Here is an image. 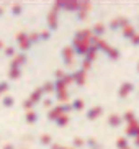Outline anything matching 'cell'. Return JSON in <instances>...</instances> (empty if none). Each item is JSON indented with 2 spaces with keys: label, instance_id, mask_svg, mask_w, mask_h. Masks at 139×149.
Masks as SVG:
<instances>
[{
  "label": "cell",
  "instance_id": "1",
  "mask_svg": "<svg viewBox=\"0 0 139 149\" xmlns=\"http://www.w3.org/2000/svg\"><path fill=\"white\" fill-rule=\"evenodd\" d=\"M46 25H48L49 31H54L57 26H59V7L56 3L51 7L48 17H46Z\"/></svg>",
  "mask_w": 139,
  "mask_h": 149
},
{
  "label": "cell",
  "instance_id": "2",
  "mask_svg": "<svg viewBox=\"0 0 139 149\" xmlns=\"http://www.w3.org/2000/svg\"><path fill=\"white\" fill-rule=\"evenodd\" d=\"M72 48H74L75 54H79V56H83L85 57V54L88 53V49H90V41H83V40H72V44H70Z\"/></svg>",
  "mask_w": 139,
  "mask_h": 149
},
{
  "label": "cell",
  "instance_id": "3",
  "mask_svg": "<svg viewBox=\"0 0 139 149\" xmlns=\"http://www.w3.org/2000/svg\"><path fill=\"white\" fill-rule=\"evenodd\" d=\"M54 3L59 7V10H67V12H75L77 13L80 8V2L77 0H57Z\"/></svg>",
  "mask_w": 139,
  "mask_h": 149
},
{
  "label": "cell",
  "instance_id": "4",
  "mask_svg": "<svg viewBox=\"0 0 139 149\" xmlns=\"http://www.w3.org/2000/svg\"><path fill=\"white\" fill-rule=\"evenodd\" d=\"M28 35H30V33H26V31H18L17 35H15V40H17L18 46L22 49V53H26V51L33 46V44L30 43V40H28Z\"/></svg>",
  "mask_w": 139,
  "mask_h": 149
},
{
  "label": "cell",
  "instance_id": "5",
  "mask_svg": "<svg viewBox=\"0 0 139 149\" xmlns=\"http://www.w3.org/2000/svg\"><path fill=\"white\" fill-rule=\"evenodd\" d=\"M74 48L70 46V44H67V46H64L61 51V57H62V62H64L65 67H70L72 64H74Z\"/></svg>",
  "mask_w": 139,
  "mask_h": 149
},
{
  "label": "cell",
  "instance_id": "6",
  "mask_svg": "<svg viewBox=\"0 0 139 149\" xmlns=\"http://www.w3.org/2000/svg\"><path fill=\"white\" fill-rule=\"evenodd\" d=\"M129 25L131 23L126 17H116L115 20H111V22L108 23V28L111 31H118V30H124V28L129 26Z\"/></svg>",
  "mask_w": 139,
  "mask_h": 149
},
{
  "label": "cell",
  "instance_id": "7",
  "mask_svg": "<svg viewBox=\"0 0 139 149\" xmlns=\"http://www.w3.org/2000/svg\"><path fill=\"white\" fill-rule=\"evenodd\" d=\"M133 92H134V84L133 82H123L121 85H120V88H118V97H120V98H126V97L131 95Z\"/></svg>",
  "mask_w": 139,
  "mask_h": 149
},
{
  "label": "cell",
  "instance_id": "8",
  "mask_svg": "<svg viewBox=\"0 0 139 149\" xmlns=\"http://www.w3.org/2000/svg\"><path fill=\"white\" fill-rule=\"evenodd\" d=\"M72 75H74V84L75 85H79V87H83L85 84H87V72L83 69H77L72 72Z\"/></svg>",
  "mask_w": 139,
  "mask_h": 149
},
{
  "label": "cell",
  "instance_id": "9",
  "mask_svg": "<svg viewBox=\"0 0 139 149\" xmlns=\"http://www.w3.org/2000/svg\"><path fill=\"white\" fill-rule=\"evenodd\" d=\"M92 8V3L90 2H80V8L77 12V20L79 22H83V20H87V15Z\"/></svg>",
  "mask_w": 139,
  "mask_h": 149
},
{
  "label": "cell",
  "instance_id": "10",
  "mask_svg": "<svg viewBox=\"0 0 139 149\" xmlns=\"http://www.w3.org/2000/svg\"><path fill=\"white\" fill-rule=\"evenodd\" d=\"M26 62H28V56H26V53H20V54H17V56L12 59L10 67H18V69H22Z\"/></svg>",
  "mask_w": 139,
  "mask_h": 149
},
{
  "label": "cell",
  "instance_id": "11",
  "mask_svg": "<svg viewBox=\"0 0 139 149\" xmlns=\"http://www.w3.org/2000/svg\"><path fill=\"white\" fill-rule=\"evenodd\" d=\"M103 115V107L97 105V107H92V108L87 110V113H85V118L90 120V121H93V120H97L98 116H101Z\"/></svg>",
  "mask_w": 139,
  "mask_h": 149
},
{
  "label": "cell",
  "instance_id": "12",
  "mask_svg": "<svg viewBox=\"0 0 139 149\" xmlns=\"http://www.w3.org/2000/svg\"><path fill=\"white\" fill-rule=\"evenodd\" d=\"M124 133H126V138H133V139L139 138V121H134V123H131V125H128Z\"/></svg>",
  "mask_w": 139,
  "mask_h": 149
},
{
  "label": "cell",
  "instance_id": "13",
  "mask_svg": "<svg viewBox=\"0 0 139 149\" xmlns=\"http://www.w3.org/2000/svg\"><path fill=\"white\" fill-rule=\"evenodd\" d=\"M61 115H65L64 113V108H62V105H59V107H52L51 110L48 111V120L49 121H56Z\"/></svg>",
  "mask_w": 139,
  "mask_h": 149
},
{
  "label": "cell",
  "instance_id": "14",
  "mask_svg": "<svg viewBox=\"0 0 139 149\" xmlns=\"http://www.w3.org/2000/svg\"><path fill=\"white\" fill-rule=\"evenodd\" d=\"M93 33H92V28H85V30H79L74 35L75 40H83V41H90Z\"/></svg>",
  "mask_w": 139,
  "mask_h": 149
},
{
  "label": "cell",
  "instance_id": "15",
  "mask_svg": "<svg viewBox=\"0 0 139 149\" xmlns=\"http://www.w3.org/2000/svg\"><path fill=\"white\" fill-rule=\"evenodd\" d=\"M123 125V116L120 113H111L108 116V126L111 128H118Z\"/></svg>",
  "mask_w": 139,
  "mask_h": 149
},
{
  "label": "cell",
  "instance_id": "16",
  "mask_svg": "<svg viewBox=\"0 0 139 149\" xmlns=\"http://www.w3.org/2000/svg\"><path fill=\"white\" fill-rule=\"evenodd\" d=\"M43 95H44L43 88L38 87V88H35V90H33V92L30 93V97H28V98H30V100L36 105V103H39V102H43Z\"/></svg>",
  "mask_w": 139,
  "mask_h": 149
},
{
  "label": "cell",
  "instance_id": "17",
  "mask_svg": "<svg viewBox=\"0 0 139 149\" xmlns=\"http://www.w3.org/2000/svg\"><path fill=\"white\" fill-rule=\"evenodd\" d=\"M105 31H106V26H105L103 23H95V25L92 26V33H93V36L101 38V36L105 35Z\"/></svg>",
  "mask_w": 139,
  "mask_h": 149
},
{
  "label": "cell",
  "instance_id": "18",
  "mask_svg": "<svg viewBox=\"0 0 139 149\" xmlns=\"http://www.w3.org/2000/svg\"><path fill=\"white\" fill-rule=\"evenodd\" d=\"M38 113H36L35 110H31V111H26L25 113V121L28 123V125H35L36 121H38Z\"/></svg>",
  "mask_w": 139,
  "mask_h": 149
},
{
  "label": "cell",
  "instance_id": "19",
  "mask_svg": "<svg viewBox=\"0 0 139 149\" xmlns=\"http://www.w3.org/2000/svg\"><path fill=\"white\" fill-rule=\"evenodd\" d=\"M121 116H123V121L128 123V125L138 121V118H136V115H134V111H133V110H128V111H124V115H121Z\"/></svg>",
  "mask_w": 139,
  "mask_h": 149
},
{
  "label": "cell",
  "instance_id": "20",
  "mask_svg": "<svg viewBox=\"0 0 139 149\" xmlns=\"http://www.w3.org/2000/svg\"><path fill=\"white\" fill-rule=\"evenodd\" d=\"M10 80H17L20 79V75H22V69H18V67H8V72H7Z\"/></svg>",
  "mask_w": 139,
  "mask_h": 149
},
{
  "label": "cell",
  "instance_id": "21",
  "mask_svg": "<svg viewBox=\"0 0 139 149\" xmlns=\"http://www.w3.org/2000/svg\"><path fill=\"white\" fill-rule=\"evenodd\" d=\"M70 105H72V110L74 111H82L85 108V102L82 98H74V100L70 102Z\"/></svg>",
  "mask_w": 139,
  "mask_h": 149
},
{
  "label": "cell",
  "instance_id": "22",
  "mask_svg": "<svg viewBox=\"0 0 139 149\" xmlns=\"http://www.w3.org/2000/svg\"><path fill=\"white\" fill-rule=\"evenodd\" d=\"M106 56H108L111 61H118V59H120V56H121V53H120V49H118V48L110 46V49L106 51Z\"/></svg>",
  "mask_w": 139,
  "mask_h": 149
},
{
  "label": "cell",
  "instance_id": "23",
  "mask_svg": "<svg viewBox=\"0 0 139 149\" xmlns=\"http://www.w3.org/2000/svg\"><path fill=\"white\" fill-rule=\"evenodd\" d=\"M39 143H41V146H46V148H51V146L54 144L51 134H41L39 136Z\"/></svg>",
  "mask_w": 139,
  "mask_h": 149
},
{
  "label": "cell",
  "instance_id": "24",
  "mask_svg": "<svg viewBox=\"0 0 139 149\" xmlns=\"http://www.w3.org/2000/svg\"><path fill=\"white\" fill-rule=\"evenodd\" d=\"M41 88H43V92L46 93V95H49V93H54V92H56V85H54V82H51V80L44 82L43 85H41Z\"/></svg>",
  "mask_w": 139,
  "mask_h": 149
},
{
  "label": "cell",
  "instance_id": "25",
  "mask_svg": "<svg viewBox=\"0 0 139 149\" xmlns=\"http://www.w3.org/2000/svg\"><path fill=\"white\" fill-rule=\"evenodd\" d=\"M69 121H70L69 115H61V116H59V118H57L54 123H56L57 128H64V126H67V125H69Z\"/></svg>",
  "mask_w": 139,
  "mask_h": 149
},
{
  "label": "cell",
  "instance_id": "26",
  "mask_svg": "<svg viewBox=\"0 0 139 149\" xmlns=\"http://www.w3.org/2000/svg\"><path fill=\"white\" fill-rule=\"evenodd\" d=\"M2 105H3L5 108H12V107L15 105V97L3 95V97H2Z\"/></svg>",
  "mask_w": 139,
  "mask_h": 149
},
{
  "label": "cell",
  "instance_id": "27",
  "mask_svg": "<svg viewBox=\"0 0 139 149\" xmlns=\"http://www.w3.org/2000/svg\"><path fill=\"white\" fill-rule=\"evenodd\" d=\"M134 35H136V30H134L133 25H129V26H126L123 30V38H124V40H133Z\"/></svg>",
  "mask_w": 139,
  "mask_h": 149
},
{
  "label": "cell",
  "instance_id": "28",
  "mask_svg": "<svg viewBox=\"0 0 139 149\" xmlns=\"http://www.w3.org/2000/svg\"><path fill=\"white\" fill-rule=\"evenodd\" d=\"M85 146H87L88 149H101V144L95 139V138H87V139H85Z\"/></svg>",
  "mask_w": 139,
  "mask_h": 149
},
{
  "label": "cell",
  "instance_id": "29",
  "mask_svg": "<svg viewBox=\"0 0 139 149\" xmlns=\"http://www.w3.org/2000/svg\"><path fill=\"white\" fill-rule=\"evenodd\" d=\"M116 148H118V149H126V148H129L126 136H120V138H118V139H116Z\"/></svg>",
  "mask_w": 139,
  "mask_h": 149
},
{
  "label": "cell",
  "instance_id": "30",
  "mask_svg": "<svg viewBox=\"0 0 139 149\" xmlns=\"http://www.w3.org/2000/svg\"><path fill=\"white\" fill-rule=\"evenodd\" d=\"M28 40H30L31 44H38V43H41V35H39L38 31H33V33L28 35Z\"/></svg>",
  "mask_w": 139,
  "mask_h": 149
},
{
  "label": "cell",
  "instance_id": "31",
  "mask_svg": "<svg viewBox=\"0 0 139 149\" xmlns=\"http://www.w3.org/2000/svg\"><path fill=\"white\" fill-rule=\"evenodd\" d=\"M97 54H98V51H97L95 48H92V46H90V49H88V53L85 54V57H83V59H87V61L93 62V61L97 59Z\"/></svg>",
  "mask_w": 139,
  "mask_h": 149
},
{
  "label": "cell",
  "instance_id": "32",
  "mask_svg": "<svg viewBox=\"0 0 139 149\" xmlns=\"http://www.w3.org/2000/svg\"><path fill=\"white\" fill-rule=\"evenodd\" d=\"M85 146V139L80 138V136H75L74 139H72V148L74 149H79V148H83Z\"/></svg>",
  "mask_w": 139,
  "mask_h": 149
},
{
  "label": "cell",
  "instance_id": "33",
  "mask_svg": "<svg viewBox=\"0 0 139 149\" xmlns=\"http://www.w3.org/2000/svg\"><path fill=\"white\" fill-rule=\"evenodd\" d=\"M3 53H5V56L7 57H15L17 56V49H15V46H7V48L3 49Z\"/></svg>",
  "mask_w": 139,
  "mask_h": 149
},
{
  "label": "cell",
  "instance_id": "34",
  "mask_svg": "<svg viewBox=\"0 0 139 149\" xmlns=\"http://www.w3.org/2000/svg\"><path fill=\"white\" fill-rule=\"evenodd\" d=\"M22 12H23V7H22L20 3H13V5H12V15H13V17L22 15Z\"/></svg>",
  "mask_w": 139,
  "mask_h": 149
},
{
  "label": "cell",
  "instance_id": "35",
  "mask_svg": "<svg viewBox=\"0 0 139 149\" xmlns=\"http://www.w3.org/2000/svg\"><path fill=\"white\" fill-rule=\"evenodd\" d=\"M23 108H25L26 111H31V110L35 108V103H33V102H31L30 98H26V100L23 102Z\"/></svg>",
  "mask_w": 139,
  "mask_h": 149
},
{
  "label": "cell",
  "instance_id": "36",
  "mask_svg": "<svg viewBox=\"0 0 139 149\" xmlns=\"http://www.w3.org/2000/svg\"><path fill=\"white\" fill-rule=\"evenodd\" d=\"M8 88H10V84L7 82V80H2V82H0V95L5 93V92H8Z\"/></svg>",
  "mask_w": 139,
  "mask_h": 149
},
{
  "label": "cell",
  "instance_id": "37",
  "mask_svg": "<svg viewBox=\"0 0 139 149\" xmlns=\"http://www.w3.org/2000/svg\"><path fill=\"white\" fill-rule=\"evenodd\" d=\"M62 80H64V84L67 85V87H69L70 84L74 82V75H72V72H70V74H65V77H64Z\"/></svg>",
  "mask_w": 139,
  "mask_h": 149
},
{
  "label": "cell",
  "instance_id": "38",
  "mask_svg": "<svg viewBox=\"0 0 139 149\" xmlns=\"http://www.w3.org/2000/svg\"><path fill=\"white\" fill-rule=\"evenodd\" d=\"M54 77H56V80H62L65 77V72L61 69H57V70H54Z\"/></svg>",
  "mask_w": 139,
  "mask_h": 149
},
{
  "label": "cell",
  "instance_id": "39",
  "mask_svg": "<svg viewBox=\"0 0 139 149\" xmlns=\"http://www.w3.org/2000/svg\"><path fill=\"white\" fill-rule=\"evenodd\" d=\"M80 69H83L85 72H88V70L92 69V62L87 61V59H83V61H82V67H80Z\"/></svg>",
  "mask_w": 139,
  "mask_h": 149
},
{
  "label": "cell",
  "instance_id": "40",
  "mask_svg": "<svg viewBox=\"0 0 139 149\" xmlns=\"http://www.w3.org/2000/svg\"><path fill=\"white\" fill-rule=\"evenodd\" d=\"M39 35H41V41H48L49 38H51V31H41V33H39Z\"/></svg>",
  "mask_w": 139,
  "mask_h": 149
},
{
  "label": "cell",
  "instance_id": "41",
  "mask_svg": "<svg viewBox=\"0 0 139 149\" xmlns=\"http://www.w3.org/2000/svg\"><path fill=\"white\" fill-rule=\"evenodd\" d=\"M52 103H54V102H52V98H44V100H43V105L46 107V108H49V110L52 108Z\"/></svg>",
  "mask_w": 139,
  "mask_h": 149
},
{
  "label": "cell",
  "instance_id": "42",
  "mask_svg": "<svg viewBox=\"0 0 139 149\" xmlns=\"http://www.w3.org/2000/svg\"><path fill=\"white\" fill-rule=\"evenodd\" d=\"M131 44H133V46H139V33H136V35L133 36V40H131Z\"/></svg>",
  "mask_w": 139,
  "mask_h": 149
},
{
  "label": "cell",
  "instance_id": "43",
  "mask_svg": "<svg viewBox=\"0 0 139 149\" xmlns=\"http://www.w3.org/2000/svg\"><path fill=\"white\" fill-rule=\"evenodd\" d=\"M2 149H17V148H15V146H13V144H5V146H3V148H2Z\"/></svg>",
  "mask_w": 139,
  "mask_h": 149
},
{
  "label": "cell",
  "instance_id": "44",
  "mask_svg": "<svg viewBox=\"0 0 139 149\" xmlns=\"http://www.w3.org/2000/svg\"><path fill=\"white\" fill-rule=\"evenodd\" d=\"M134 148L139 149V138H136V139H134Z\"/></svg>",
  "mask_w": 139,
  "mask_h": 149
},
{
  "label": "cell",
  "instance_id": "45",
  "mask_svg": "<svg viewBox=\"0 0 139 149\" xmlns=\"http://www.w3.org/2000/svg\"><path fill=\"white\" fill-rule=\"evenodd\" d=\"M3 13H5V8L0 5V17H3Z\"/></svg>",
  "mask_w": 139,
  "mask_h": 149
},
{
  "label": "cell",
  "instance_id": "46",
  "mask_svg": "<svg viewBox=\"0 0 139 149\" xmlns=\"http://www.w3.org/2000/svg\"><path fill=\"white\" fill-rule=\"evenodd\" d=\"M2 49H5V44H3V41L0 40V51H2Z\"/></svg>",
  "mask_w": 139,
  "mask_h": 149
},
{
  "label": "cell",
  "instance_id": "47",
  "mask_svg": "<svg viewBox=\"0 0 139 149\" xmlns=\"http://www.w3.org/2000/svg\"><path fill=\"white\" fill-rule=\"evenodd\" d=\"M64 149H74V148H65V146H64Z\"/></svg>",
  "mask_w": 139,
  "mask_h": 149
},
{
  "label": "cell",
  "instance_id": "48",
  "mask_svg": "<svg viewBox=\"0 0 139 149\" xmlns=\"http://www.w3.org/2000/svg\"><path fill=\"white\" fill-rule=\"evenodd\" d=\"M138 72H139V61H138Z\"/></svg>",
  "mask_w": 139,
  "mask_h": 149
},
{
  "label": "cell",
  "instance_id": "49",
  "mask_svg": "<svg viewBox=\"0 0 139 149\" xmlns=\"http://www.w3.org/2000/svg\"><path fill=\"white\" fill-rule=\"evenodd\" d=\"M126 149H134V148H131V146H129V148H126Z\"/></svg>",
  "mask_w": 139,
  "mask_h": 149
},
{
  "label": "cell",
  "instance_id": "50",
  "mask_svg": "<svg viewBox=\"0 0 139 149\" xmlns=\"http://www.w3.org/2000/svg\"><path fill=\"white\" fill-rule=\"evenodd\" d=\"M22 149H26V148H22Z\"/></svg>",
  "mask_w": 139,
  "mask_h": 149
}]
</instances>
